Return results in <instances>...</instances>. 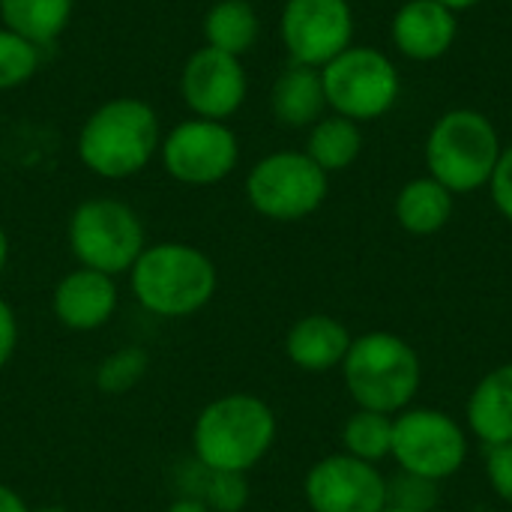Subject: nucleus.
<instances>
[{
  "label": "nucleus",
  "instance_id": "4",
  "mask_svg": "<svg viewBox=\"0 0 512 512\" xmlns=\"http://www.w3.org/2000/svg\"><path fill=\"white\" fill-rule=\"evenodd\" d=\"M342 378L357 408L378 414H402L423 384L420 354L396 333L357 336L342 360Z\"/></svg>",
  "mask_w": 512,
  "mask_h": 512
},
{
  "label": "nucleus",
  "instance_id": "12",
  "mask_svg": "<svg viewBox=\"0 0 512 512\" xmlns=\"http://www.w3.org/2000/svg\"><path fill=\"white\" fill-rule=\"evenodd\" d=\"M249 96V75L240 57L216 48H195L180 69V99L192 117L228 123Z\"/></svg>",
  "mask_w": 512,
  "mask_h": 512
},
{
  "label": "nucleus",
  "instance_id": "13",
  "mask_svg": "<svg viewBox=\"0 0 512 512\" xmlns=\"http://www.w3.org/2000/svg\"><path fill=\"white\" fill-rule=\"evenodd\" d=\"M312 512H381L387 507V477L348 453L315 462L303 480Z\"/></svg>",
  "mask_w": 512,
  "mask_h": 512
},
{
  "label": "nucleus",
  "instance_id": "27",
  "mask_svg": "<svg viewBox=\"0 0 512 512\" xmlns=\"http://www.w3.org/2000/svg\"><path fill=\"white\" fill-rule=\"evenodd\" d=\"M204 492L195 495L213 512H240L249 501V483L246 474H228V471H210L204 468Z\"/></svg>",
  "mask_w": 512,
  "mask_h": 512
},
{
  "label": "nucleus",
  "instance_id": "26",
  "mask_svg": "<svg viewBox=\"0 0 512 512\" xmlns=\"http://www.w3.org/2000/svg\"><path fill=\"white\" fill-rule=\"evenodd\" d=\"M144 372H147V354L141 348H123L99 366L96 387L108 396H120V393L132 390Z\"/></svg>",
  "mask_w": 512,
  "mask_h": 512
},
{
  "label": "nucleus",
  "instance_id": "22",
  "mask_svg": "<svg viewBox=\"0 0 512 512\" xmlns=\"http://www.w3.org/2000/svg\"><path fill=\"white\" fill-rule=\"evenodd\" d=\"M324 174L345 171L351 168L360 153H363V132L360 123L339 117V114H324L315 126H309L306 150H303Z\"/></svg>",
  "mask_w": 512,
  "mask_h": 512
},
{
  "label": "nucleus",
  "instance_id": "16",
  "mask_svg": "<svg viewBox=\"0 0 512 512\" xmlns=\"http://www.w3.org/2000/svg\"><path fill=\"white\" fill-rule=\"evenodd\" d=\"M354 336L348 333V327L333 318V315H306L300 318L285 339V354L288 360L312 375L339 369L348 348H351Z\"/></svg>",
  "mask_w": 512,
  "mask_h": 512
},
{
  "label": "nucleus",
  "instance_id": "2",
  "mask_svg": "<svg viewBox=\"0 0 512 512\" xmlns=\"http://www.w3.org/2000/svg\"><path fill=\"white\" fill-rule=\"evenodd\" d=\"M276 444V414L252 393L213 399L195 420L192 447L201 468L246 474Z\"/></svg>",
  "mask_w": 512,
  "mask_h": 512
},
{
  "label": "nucleus",
  "instance_id": "34",
  "mask_svg": "<svg viewBox=\"0 0 512 512\" xmlns=\"http://www.w3.org/2000/svg\"><path fill=\"white\" fill-rule=\"evenodd\" d=\"M6 261H9V237H6V231H3V225H0V276H3V270H6Z\"/></svg>",
  "mask_w": 512,
  "mask_h": 512
},
{
  "label": "nucleus",
  "instance_id": "20",
  "mask_svg": "<svg viewBox=\"0 0 512 512\" xmlns=\"http://www.w3.org/2000/svg\"><path fill=\"white\" fill-rule=\"evenodd\" d=\"M204 45L231 57L249 54L261 33V18L249 0H216L201 21Z\"/></svg>",
  "mask_w": 512,
  "mask_h": 512
},
{
  "label": "nucleus",
  "instance_id": "30",
  "mask_svg": "<svg viewBox=\"0 0 512 512\" xmlns=\"http://www.w3.org/2000/svg\"><path fill=\"white\" fill-rule=\"evenodd\" d=\"M15 345H18V318L12 306L0 297V369H6V363L12 360Z\"/></svg>",
  "mask_w": 512,
  "mask_h": 512
},
{
  "label": "nucleus",
  "instance_id": "17",
  "mask_svg": "<svg viewBox=\"0 0 512 512\" xmlns=\"http://www.w3.org/2000/svg\"><path fill=\"white\" fill-rule=\"evenodd\" d=\"M468 429L489 447L512 444V363L486 372L468 399Z\"/></svg>",
  "mask_w": 512,
  "mask_h": 512
},
{
  "label": "nucleus",
  "instance_id": "3",
  "mask_svg": "<svg viewBox=\"0 0 512 512\" xmlns=\"http://www.w3.org/2000/svg\"><path fill=\"white\" fill-rule=\"evenodd\" d=\"M135 300L159 318H186L201 312L219 288L216 264L189 243L147 246L129 270Z\"/></svg>",
  "mask_w": 512,
  "mask_h": 512
},
{
  "label": "nucleus",
  "instance_id": "28",
  "mask_svg": "<svg viewBox=\"0 0 512 512\" xmlns=\"http://www.w3.org/2000/svg\"><path fill=\"white\" fill-rule=\"evenodd\" d=\"M486 477L501 501L512 504V444L489 447L486 453Z\"/></svg>",
  "mask_w": 512,
  "mask_h": 512
},
{
  "label": "nucleus",
  "instance_id": "1",
  "mask_svg": "<svg viewBox=\"0 0 512 512\" xmlns=\"http://www.w3.org/2000/svg\"><path fill=\"white\" fill-rule=\"evenodd\" d=\"M162 123L150 102L117 96L96 105L78 129V159L102 180H129L159 156Z\"/></svg>",
  "mask_w": 512,
  "mask_h": 512
},
{
  "label": "nucleus",
  "instance_id": "23",
  "mask_svg": "<svg viewBox=\"0 0 512 512\" xmlns=\"http://www.w3.org/2000/svg\"><path fill=\"white\" fill-rule=\"evenodd\" d=\"M342 447L360 462H381L393 453V417L357 408L342 426Z\"/></svg>",
  "mask_w": 512,
  "mask_h": 512
},
{
  "label": "nucleus",
  "instance_id": "21",
  "mask_svg": "<svg viewBox=\"0 0 512 512\" xmlns=\"http://www.w3.org/2000/svg\"><path fill=\"white\" fill-rule=\"evenodd\" d=\"M75 0H0L3 27L21 33L33 45L57 42L72 24Z\"/></svg>",
  "mask_w": 512,
  "mask_h": 512
},
{
  "label": "nucleus",
  "instance_id": "7",
  "mask_svg": "<svg viewBox=\"0 0 512 512\" xmlns=\"http://www.w3.org/2000/svg\"><path fill=\"white\" fill-rule=\"evenodd\" d=\"M321 81L327 108L354 123H372L384 117L402 90L396 63L372 45L345 48L339 57L321 66Z\"/></svg>",
  "mask_w": 512,
  "mask_h": 512
},
{
  "label": "nucleus",
  "instance_id": "8",
  "mask_svg": "<svg viewBox=\"0 0 512 512\" xmlns=\"http://www.w3.org/2000/svg\"><path fill=\"white\" fill-rule=\"evenodd\" d=\"M330 189L324 174L303 150H276L261 156L246 174V198L252 210L273 222H300L312 216Z\"/></svg>",
  "mask_w": 512,
  "mask_h": 512
},
{
  "label": "nucleus",
  "instance_id": "35",
  "mask_svg": "<svg viewBox=\"0 0 512 512\" xmlns=\"http://www.w3.org/2000/svg\"><path fill=\"white\" fill-rule=\"evenodd\" d=\"M30 512H69L66 507H39V510H30Z\"/></svg>",
  "mask_w": 512,
  "mask_h": 512
},
{
  "label": "nucleus",
  "instance_id": "18",
  "mask_svg": "<svg viewBox=\"0 0 512 512\" xmlns=\"http://www.w3.org/2000/svg\"><path fill=\"white\" fill-rule=\"evenodd\" d=\"M270 111L282 126L309 129L327 114L321 69L288 63L270 87Z\"/></svg>",
  "mask_w": 512,
  "mask_h": 512
},
{
  "label": "nucleus",
  "instance_id": "19",
  "mask_svg": "<svg viewBox=\"0 0 512 512\" xmlns=\"http://www.w3.org/2000/svg\"><path fill=\"white\" fill-rule=\"evenodd\" d=\"M453 192L444 189L435 177H414L408 180L393 204L396 222L414 234V237H432L438 231H444V225L453 216Z\"/></svg>",
  "mask_w": 512,
  "mask_h": 512
},
{
  "label": "nucleus",
  "instance_id": "24",
  "mask_svg": "<svg viewBox=\"0 0 512 512\" xmlns=\"http://www.w3.org/2000/svg\"><path fill=\"white\" fill-rule=\"evenodd\" d=\"M42 48L0 24V93L24 87L39 72Z\"/></svg>",
  "mask_w": 512,
  "mask_h": 512
},
{
  "label": "nucleus",
  "instance_id": "5",
  "mask_svg": "<svg viewBox=\"0 0 512 512\" xmlns=\"http://www.w3.org/2000/svg\"><path fill=\"white\" fill-rule=\"evenodd\" d=\"M501 135L477 108H453L441 114L426 135V168L453 195H468L489 186L498 159Z\"/></svg>",
  "mask_w": 512,
  "mask_h": 512
},
{
  "label": "nucleus",
  "instance_id": "31",
  "mask_svg": "<svg viewBox=\"0 0 512 512\" xmlns=\"http://www.w3.org/2000/svg\"><path fill=\"white\" fill-rule=\"evenodd\" d=\"M0 512H30V510H27V504L21 501V495H18L15 489H9V486H3V483H0Z\"/></svg>",
  "mask_w": 512,
  "mask_h": 512
},
{
  "label": "nucleus",
  "instance_id": "14",
  "mask_svg": "<svg viewBox=\"0 0 512 512\" xmlns=\"http://www.w3.org/2000/svg\"><path fill=\"white\" fill-rule=\"evenodd\" d=\"M459 36V18L438 0H408L390 21V39L396 51L417 63L444 57Z\"/></svg>",
  "mask_w": 512,
  "mask_h": 512
},
{
  "label": "nucleus",
  "instance_id": "29",
  "mask_svg": "<svg viewBox=\"0 0 512 512\" xmlns=\"http://www.w3.org/2000/svg\"><path fill=\"white\" fill-rule=\"evenodd\" d=\"M489 189H492V201L498 207V213L512 222V144L504 147L501 159H498V168L489 180Z\"/></svg>",
  "mask_w": 512,
  "mask_h": 512
},
{
  "label": "nucleus",
  "instance_id": "9",
  "mask_svg": "<svg viewBox=\"0 0 512 512\" xmlns=\"http://www.w3.org/2000/svg\"><path fill=\"white\" fill-rule=\"evenodd\" d=\"M399 471L450 480L468 462L465 426L438 408H405L393 417V453Z\"/></svg>",
  "mask_w": 512,
  "mask_h": 512
},
{
  "label": "nucleus",
  "instance_id": "6",
  "mask_svg": "<svg viewBox=\"0 0 512 512\" xmlns=\"http://www.w3.org/2000/svg\"><path fill=\"white\" fill-rule=\"evenodd\" d=\"M69 249L87 270L105 276L129 273L147 249L141 216L120 198H87L69 216Z\"/></svg>",
  "mask_w": 512,
  "mask_h": 512
},
{
  "label": "nucleus",
  "instance_id": "36",
  "mask_svg": "<svg viewBox=\"0 0 512 512\" xmlns=\"http://www.w3.org/2000/svg\"><path fill=\"white\" fill-rule=\"evenodd\" d=\"M381 512H402V510H396V507H384Z\"/></svg>",
  "mask_w": 512,
  "mask_h": 512
},
{
  "label": "nucleus",
  "instance_id": "32",
  "mask_svg": "<svg viewBox=\"0 0 512 512\" xmlns=\"http://www.w3.org/2000/svg\"><path fill=\"white\" fill-rule=\"evenodd\" d=\"M165 512H213L204 501H198L195 495H183V498H177L171 507Z\"/></svg>",
  "mask_w": 512,
  "mask_h": 512
},
{
  "label": "nucleus",
  "instance_id": "10",
  "mask_svg": "<svg viewBox=\"0 0 512 512\" xmlns=\"http://www.w3.org/2000/svg\"><path fill=\"white\" fill-rule=\"evenodd\" d=\"M159 159L165 174L183 186H216L240 165V141L222 120L189 117L162 135Z\"/></svg>",
  "mask_w": 512,
  "mask_h": 512
},
{
  "label": "nucleus",
  "instance_id": "11",
  "mask_svg": "<svg viewBox=\"0 0 512 512\" xmlns=\"http://www.w3.org/2000/svg\"><path fill=\"white\" fill-rule=\"evenodd\" d=\"M279 39L291 63L321 69L354 45V9L348 0H285Z\"/></svg>",
  "mask_w": 512,
  "mask_h": 512
},
{
  "label": "nucleus",
  "instance_id": "33",
  "mask_svg": "<svg viewBox=\"0 0 512 512\" xmlns=\"http://www.w3.org/2000/svg\"><path fill=\"white\" fill-rule=\"evenodd\" d=\"M441 6H447V9H453V12H462V9H474L477 3H483V0H438Z\"/></svg>",
  "mask_w": 512,
  "mask_h": 512
},
{
  "label": "nucleus",
  "instance_id": "15",
  "mask_svg": "<svg viewBox=\"0 0 512 512\" xmlns=\"http://www.w3.org/2000/svg\"><path fill=\"white\" fill-rule=\"evenodd\" d=\"M117 300L120 294H117L114 276L78 267L57 282L51 306H54L57 321L66 330L90 333L111 321V315L117 312Z\"/></svg>",
  "mask_w": 512,
  "mask_h": 512
},
{
  "label": "nucleus",
  "instance_id": "25",
  "mask_svg": "<svg viewBox=\"0 0 512 512\" xmlns=\"http://www.w3.org/2000/svg\"><path fill=\"white\" fill-rule=\"evenodd\" d=\"M438 504H441V489L429 477L399 471L396 477L387 480V507L402 512H435Z\"/></svg>",
  "mask_w": 512,
  "mask_h": 512
}]
</instances>
